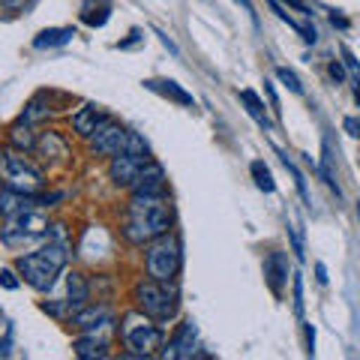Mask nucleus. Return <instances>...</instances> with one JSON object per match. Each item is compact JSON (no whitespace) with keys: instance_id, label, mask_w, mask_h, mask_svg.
I'll return each instance as SVG.
<instances>
[{"instance_id":"obj_1","label":"nucleus","mask_w":360,"mask_h":360,"mask_svg":"<svg viewBox=\"0 0 360 360\" xmlns=\"http://www.w3.org/2000/svg\"><path fill=\"white\" fill-rule=\"evenodd\" d=\"M172 231V205L168 195L132 193L127 205V219H123V238L132 246H148L150 240Z\"/></svg>"},{"instance_id":"obj_2","label":"nucleus","mask_w":360,"mask_h":360,"mask_svg":"<svg viewBox=\"0 0 360 360\" xmlns=\"http://www.w3.org/2000/svg\"><path fill=\"white\" fill-rule=\"evenodd\" d=\"M66 258H70V252H66V243H63V238L58 234V240H49L45 246H39L37 252L21 255L18 262H15V270H18L21 279H25L30 288L49 291L54 285V279L63 274Z\"/></svg>"},{"instance_id":"obj_3","label":"nucleus","mask_w":360,"mask_h":360,"mask_svg":"<svg viewBox=\"0 0 360 360\" xmlns=\"http://www.w3.org/2000/svg\"><path fill=\"white\" fill-rule=\"evenodd\" d=\"M120 342L127 348V357H153L156 348H162L160 321H153L141 309L127 312L120 319Z\"/></svg>"},{"instance_id":"obj_4","label":"nucleus","mask_w":360,"mask_h":360,"mask_svg":"<svg viewBox=\"0 0 360 360\" xmlns=\"http://www.w3.org/2000/svg\"><path fill=\"white\" fill-rule=\"evenodd\" d=\"M132 300H135V309H141L144 315H150L153 321H172L177 315L180 307V295H177V285L174 283H160V279H141L132 291Z\"/></svg>"},{"instance_id":"obj_5","label":"nucleus","mask_w":360,"mask_h":360,"mask_svg":"<svg viewBox=\"0 0 360 360\" xmlns=\"http://www.w3.org/2000/svg\"><path fill=\"white\" fill-rule=\"evenodd\" d=\"M180 264H184V252H180V240L172 231H165L162 238H156L144 246V270H148L150 279L174 283L180 274Z\"/></svg>"},{"instance_id":"obj_6","label":"nucleus","mask_w":360,"mask_h":360,"mask_svg":"<svg viewBox=\"0 0 360 360\" xmlns=\"http://www.w3.org/2000/svg\"><path fill=\"white\" fill-rule=\"evenodd\" d=\"M0 177H4V186L15 189V193H25V195H33L42 189V174L39 168L27 162L21 153L15 150H4L0 153Z\"/></svg>"},{"instance_id":"obj_7","label":"nucleus","mask_w":360,"mask_h":360,"mask_svg":"<svg viewBox=\"0 0 360 360\" xmlns=\"http://www.w3.org/2000/svg\"><path fill=\"white\" fill-rule=\"evenodd\" d=\"M49 234V219L42 217V213H37L33 207L15 213V217L6 219V229H4V243L6 246H27L33 240H39Z\"/></svg>"},{"instance_id":"obj_8","label":"nucleus","mask_w":360,"mask_h":360,"mask_svg":"<svg viewBox=\"0 0 360 360\" xmlns=\"http://www.w3.org/2000/svg\"><path fill=\"white\" fill-rule=\"evenodd\" d=\"M127 141H129V132L123 129L117 120L105 117L94 132L87 135V150L94 156H105V160H111V156H117L120 150H127Z\"/></svg>"},{"instance_id":"obj_9","label":"nucleus","mask_w":360,"mask_h":360,"mask_svg":"<svg viewBox=\"0 0 360 360\" xmlns=\"http://www.w3.org/2000/svg\"><path fill=\"white\" fill-rule=\"evenodd\" d=\"M144 162H148V160H141V156H135V153H129V150H120L117 156H111V162H108V177H111V184L123 186V189H132L135 180H139V174H141Z\"/></svg>"},{"instance_id":"obj_10","label":"nucleus","mask_w":360,"mask_h":360,"mask_svg":"<svg viewBox=\"0 0 360 360\" xmlns=\"http://www.w3.org/2000/svg\"><path fill=\"white\" fill-rule=\"evenodd\" d=\"M111 319H115L111 307H105V303H87V307L70 315V324L78 333H87V330H103L105 324H111Z\"/></svg>"},{"instance_id":"obj_11","label":"nucleus","mask_w":360,"mask_h":360,"mask_svg":"<svg viewBox=\"0 0 360 360\" xmlns=\"http://www.w3.org/2000/svg\"><path fill=\"white\" fill-rule=\"evenodd\" d=\"M195 345H198V330H195V321H184L180 328L174 330V336L168 340L162 357H177V360H186L195 354Z\"/></svg>"},{"instance_id":"obj_12","label":"nucleus","mask_w":360,"mask_h":360,"mask_svg":"<svg viewBox=\"0 0 360 360\" xmlns=\"http://www.w3.org/2000/svg\"><path fill=\"white\" fill-rule=\"evenodd\" d=\"M132 193L168 195V184H165V172H162V165H160V162H153V160L144 162L141 174H139V180H135V186H132Z\"/></svg>"},{"instance_id":"obj_13","label":"nucleus","mask_w":360,"mask_h":360,"mask_svg":"<svg viewBox=\"0 0 360 360\" xmlns=\"http://www.w3.org/2000/svg\"><path fill=\"white\" fill-rule=\"evenodd\" d=\"M264 279L276 297H283V288L288 283V258L283 252H270L264 258Z\"/></svg>"},{"instance_id":"obj_14","label":"nucleus","mask_w":360,"mask_h":360,"mask_svg":"<svg viewBox=\"0 0 360 360\" xmlns=\"http://www.w3.org/2000/svg\"><path fill=\"white\" fill-rule=\"evenodd\" d=\"M72 352L82 360H94V357H108V340L96 336V330H87L72 340Z\"/></svg>"},{"instance_id":"obj_15","label":"nucleus","mask_w":360,"mask_h":360,"mask_svg":"<svg viewBox=\"0 0 360 360\" xmlns=\"http://www.w3.org/2000/svg\"><path fill=\"white\" fill-rule=\"evenodd\" d=\"M66 303H70V312H78L82 307L90 303V283L84 279V274H66Z\"/></svg>"},{"instance_id":"obj_16","label":"nucleus","mask_w":360,"mask_h":360,"mask_svg":"<svg viewBox=\"0 0 360 360\" xmlns=\"http://www.w3.org/2000/svg\"><path fill=\"white\" fill-rule=\"evenodd\" d=\"M103 120H105L103 111H99L96 105H90V103H87V105H82V108H78L75 115H72V129H75L78 135H82V139H87V135L94 132Z\"/></svg>"},{"instance_id":"obj_17","label":"nucleus","mask_w":360,"mask_h":360,"mask_svg":"<svg viewBox=\"0 0 360 360\" xmlns=\"http://www.w3.org/2000/svg\"><path fill=\"white\" fill-rule=\"evenodd\" d=\"M144 87L156 90V94H160V96L172 99V103H177V105H186V108H193V105H195L193 94H186V90L180 87L177 82H156V78H150V82H144Z\"/></svg>"},{"instance_id":"obj_18","label":"nucleus","mask_w":360,"mask_h":360,"mask_svg":"<svg viewBox=\"0 0 360 360\" xmlns=\"http://www.w3.org/2000/svg\"><path fill=\"white\" fill-rule=\"evenodd\" d=\"M33 205V195H25V193H15V189L4 186L0 189V217H15V213L27 210Z\"/></svg>"},{"instance_id":"obj_19","label":"nucleus","mask_w":360,"mask_h":360,"mask_svg":"<svg viewBox=\"0 0 360 360\" xmlns=\"http://www.w3.org/2000/svg\"><path fill=\"white\" fill-rule=\"evenodd\" d=\"M240 103L246 105V115H250V117H252V120H255V123H258V127H262L264 132H270V127H274V123H270V117H267V108H264L262 99H258L255 90H250V87L240 90Z\"/></svg>"},{"instance_id":"obj_20","label":"nucleus","mask_w":360,"mask_h":360,"mask_svg":"<svg viewBox=\"0 0 360 360\" xmlns=\"http://www.w3.org/2000/svg\"><path fill=\"white\" fill-rule=\"evenodd\" d=\"M37 132H33V123H25V120H18L13 129H9V144H13L15 150L21 153H30V150H37Z\"/></svg>"},{"instance_id":"obj_21","label":"nucleus","mask_w":360,"mask_h":360,"mask_svg":"<svg viewBox=\"0 0 360 360\" xmlns=\"http://www.w3.org/2000/svg\"><path fill=\"white\" fill-rule=\"evenodd\" d=\"M267 4H270V9L276 13V18H279V21H285V25H288L291 30H297V33H300L303 42H315V39H319V33H315V27L303 25V21H297V18H291V15L285 13V6L279 4V0H267Z\"/></svg>"},{"instance_id":"obj_22","label":"nucleus","mask_w":360,"mask_h":360,"mask_svg":"<svg viewBox=\"0 0 360 360\" xmlns=\"http://www.w3.org/2000/svg\"><path fill=\"white\" fill-rule=\"evenodd\" d=\"M75 37L72 27H49L42 30L37 39H33V49H54V45H66Z\"/></svg>"},{"instance_id":"obj_23","label":"nucleus","mask_w":360,"mask_h":360,"mask_svg":"<svg viewBox=\"0 0 360 360\" xmlns=\"http://www.w3.org/2000/svg\"><path fill=\"white\" fill-rule=\"evenodd\" d=\"M319 172L324 177V184H328L336 198H342V189H340V180H336V172H333V153H330V141H324V148H321V162H319Z\"/></svg>"},{"instance_id":"obj_24","label":"nucleus","mask_w":360,"mask_h":360,"mask_svg":"<svg viewBox=\"0 0 360 360\" xmlns=\"http://www.w3.org/2000/svg\"><path fill=\"white\" fill-rule=\"evenodd\" d=\"M250 172L255 177V186L262 189V193H276V184H274V174H270V168L262 162V160H255L250 165Z\"/></svg>"},{"instance_id":"obj_25","label":"nucleus","mask_w":360,"mask_h":360,"mask_svg":"<svg viewBox=\"0 0 360 360\" xmlns=\"http://www.w3.org/2000/svg\"><path fill=\"white\" fill-rule=\"evenodd\" d=\"M279 156H283V165H285L288 172H291V177H295V186H297V193H300V198H303V205H309V189H307V180H303L300 168L288 160V153H279Z\"/></svg>"},{"instance_id":"obj_26","label":"nucleus","mask_w":360,"mask_h":360,"mask_svg":"<svg viewBox=\"0 0 360 360\" xmlns=\"http://www.w3.org/2000/svg\"><path fill=\"white\" fill-rule=\"evenodd\" d=\"M42 117H49V105L42 103V99H33V103L21 111V117L18 120H25V123H37V120H42Z\"/></svg>"},{"instance_id":"obj_27","label":"nucleus","mask_w":360,"mask_h":360,"mask_svg":"<svg viewBox=\"0 0 360 360\" xmlns=\"http://www.w3.org/2000/svg\"><path fill=\"white\" fill-rule=\"evenodd\" d=\"M276 75H279V82H285V87L291 90V94H297V96H303V84H300V78L291 72V70H285V66H279L276 70Z\"/></svg>"},{"instance_id":"obj_28","label":"nucleus","mask_w":360,"mask_h":360,"mask_svg":"<svg viewBox=\"0 0 360 360\" xmlns=\"http://www.w3.org/2000/svg\"><path fill=\"white\" fill-rule=\"evenodd\" d=\"M127 150L135 153V156H141V160H150V150H148V144H144L139 135L129 132V141H127Z\"/></svg>"},{"instance_id":"obj_29","label":"nucleus","mask_w":360,"mask_h":360,"mask_svg":"<svg viewBox=\"0 0 360 360\" xmlns=\"http://www.w3.org/2000/svg\"><path fill=\"white\" fill-rule=\"evenodd\" d=\"M291 285H295V315H297V319H303V276L295 274Z\"/></svg>"},{"instance_id":"obj_30","label":"nucleus","mask_w":360,"mask_h":360,"mask_svg":"<svg viewBox=\"0 0 360 360\" xmlns=\"http://www.w3.org/2000/svg\"><path fill=\"white\" fill-rule=\"evenodd\" d=\"M288 234H291V246H295V255L303 262V258H307V252H303V238H300L297 225H288Z\"/></svg>"},{"instance_id":"obj_31","label":"nucleus","mask_w":360,"mask_h":360,"mask_svg":"<svg viewBox=\"0 0 360 360\" xmlns=\"http://www.w3.org/2000/svg\"><path fill=\"white\" fill-rule=\"evenodd\" d=\"M264 94L270 99V108H274V115L279 117V115H283V108H279V96H276V90H274V84H270V82H264Z\"/></svg>"},{"instance_id":"obj_32","label":"nucleus","mask_w":360,"mask_h":360,"mask_svg":"<svg viewBox=\"0 0 360 360\" xmlns=\"http://www.w3.org/2000/svg\"><path fill=\"white\" fill-rule=\"evenodd\" d=\"M0 285L9 288V291H15V288H18V279H15L13 270H0Z\"/></svg>"},{"instance_id":"obj_33","label":"nucleus","mask_w":360,"mask_h":360,"mask_svg":"<svg viewBox=\"0 0 360 360\" xmlns=\"http://www.w3.org/2000/svg\"><path fill=\"white\" fill-rule=\"evenodd\" d=\"M328 72H330V78H333L336 84H340V82H345V66H342L340 60H333V63L328 66Z\"/></svg>"},{"instance_id":"obj_34","label":"nucleus","mask_w":360,"mask_h":360,"mask_svg":"<svg viewBox=\"0 0 360 360\" xmlns=\"http://www.w3.org/2000/svg\"><path fill=\"white\" fill-rule=\"evenodd\" d=\"M342 60H345V66H348V70H352V72L357 75V82H360V63L354 60V54L348 51V49H342Z\"/></svg>"},{"instance_id":"obj_35","label":"nucleus","mask_w":360,"mask_h":360,"mask_svg":"<svg viewBox=\"0 0 360 360\" xmlns=\"http://www.w3.org/2000/svg\"><path fill=\"white\" fill-rule=\"evenodd\" d=\"M342 127H345V132H348V135H354V139H360V120H357V117H345V120H342Z\"/></svg>"},{"instance_id":"obj_36","label":"nucleus","mask_w":360,"mask_h":360,"mask_svg":"<svg viewBox=\"0 0 360 360\" xmlns=\"http://www.w3.org/2000/svg\"><path fill=\"white\" fill-rule=\"evenodd\" d=\"M283 4H288L291 9H297V13H303V15H309V9H307V4H303V0H283Z\"/></svg>"},{"instance_id":"obj_37","label":"nucleus","mask_w":360,"mask_h":360,"mask_svg":"<svg viewBox=\"0 0 360 360\" xmlns=\"http://www.w3.org/2000/svg\"><path fill=\"white\" fill-rule=\"evenodd\" d=\"M315 279H319V283L324 285V283H328V267H324L321 262L319 264H315Z\"/></svg>"},{"instance_id":"obj_38","label":"nucleus","mask_w":360,"mask_h":360,"mask_svg":"<svg viewBox=\"0 0 360 360\" xmlns=\"http://www.w3.org/2000/svg\"><path fill=\"white\" fill-rule=\"evenodd\" d=\"M307 352L315 354V330L309 328V324H307Z\"/></svg>"},{"instance_id":"obj_39","label":"nucleus","mask_w":360,"mask_h":360,"mask_svg":"<svg viewBox=\"0 0 360 360\" xmlns=\"http://www.w3.org/2000/svg\"><path fill=\"white\" fill-rule=\"evenodd\" d=\"M234 4H240V6L246 9V13H250V15L255 18V9H252V4H250V0H234Z\"/></svg>"},{"instance_id":"obj_40","label":"nucleus","mask_w":360,"mask_h":360,"mask_svg":"<svg viewBox=\"0 0 360 360\" xmlns=\"http://www.w3.org/2000/svg\"><path fill=\"white\" fill-rule=\"evenodd\" d=\"M354 99H357V105H360V82H357V87H354Z\"/></svg>"},{"instance_id":"obj_41","label":"nucleus","mask_w":360,"mask_h":360,"mask_svg":"<svg viewBox=\"0 0 360 360\" xmlns=\"http://www.w3.org/2000/svg\"><path fill=\"white\" fill-rule=\"evenodd\" d=\"M357 219H360V201H357Z\"/></svg>"}]
</instances>
